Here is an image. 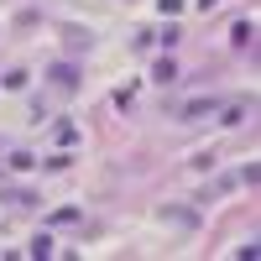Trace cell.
Returning <instances> with one entry per match:
<instances>
[{
    "instance_id": "6da1fadb",
    "label": "cell",
    "mask_w": 261,
    "mask_h": 261,
    "mask_svg": "<svg viewBox=\"0 0 261 261\" xmlns=\"http://www.w3.org/2000/svg\"><path fill=\"white\" fill-rule=\"evenodd\" d=\"M47 79L58 84V89H73V84H79V68H73V63H53V68H47Z\"/></svg>"
},
{
    "instance_id": "7a4b0ae2",
    "label": "cell",
    "mask_w": 261,
    "mask_h": 261,
    "mask_svg": "<svg viewBox=\"0 0 261 261\" xmlns=\"http://www.w3.org/2000/svg\"><path fill=\"white\" fill-rule=\"evenodd\" d=\"M209 110H214L209 94H204V99H188V105H183V120H199V115H209Z\"/></svg>"
},
{
    "instance_id": "3957f363",
    "label": "cell",
    "mask_w": 261,
    "mask_h": 261,
    "mask_svg": "<svg viewBox=\"0 0 261 261\" xmlns=\"http://www.w3.org/2000/svg\"><path fill=\"white\" fill-rule=\"evenodd\" d=\"M251 37H256V27H251V21H235V27H230V42H235V47H246Z\"/></svg>"
},
{
    "instance_id": "277c9868",
    "label": "cell",
    "mask_w": 261,
    "mask_h": 261,
    "mask_svg": "<svg viewBox=\"0 0 261 261\" xmlns=\"http://www.w3.org/2000/svg\"><path fill=\"white\" fill-rule=\"evenodd\" d=\"M151 79H157V84H178V68H172V63L162 58V63H157V68H151Z\"/></svg>"
},
{
    "instance_id": "5b68a950",
    "label": "cell",
    "mask_w": 261,
    "mask_h": 261,
    "mask_svg": "<svg viewBox=\"0 0 261 261\" xmlns=\"http://www.w3.org/2000/svg\"><path fill=\"white\" fill-rule=\"evenodd\" d=\"M63 37H68V47H89V32H84V27H68Z\"/></svg>"
},
{
    "instance_id": "8992f818",
    "label": "cell",
    "mask_w": 261,
    "mask_h": 261,
    "mask_svg": "<svg viewBox=\"0 0 261 261\" xmlns=\"http://www.w3.org/2000/svg\"><path fill=\"white\" fill-rule=\"evenodd\" d=\"M79 141V125H58V146H73Z\"/></svg>"
}]
</instances>
